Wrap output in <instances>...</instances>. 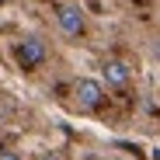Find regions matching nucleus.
<instances>
[{
	"label": "nucleus",
	"instance_id": "nucleus-1",
	"mask_svg": "<svg viewBox=\"0 0 160 160\" xmlns=\"http://www.w3.org/2000/svg\"><path fill=\"white\" fill-rule=\"evenodd\" d=\"M70 98H73V108H77V112L94 115V112L104 108V101H108V87H104L101 80H94V77H77Z\"/></svg>",
	"mask_w": 160,
	"mask_h": 160
},
{
	"label": "nucleus",
	"instance_id": "nucleus-2",
	"mask_svg": "<svg viewBox=\"0 0 160 160\" xmlns=\"http://www.w3.org/2000/svg\"><path fill=\"white\" fill-rule=\"evenodd\" d=\"M56 28L66 38H84L87 35V11L77 4V0H63L56 7Z\"/></svg>",
	"mask_w": 160,
	"mask_h": 160
},
{
	"label": "nucleus",
	"instance_id": "nucleus-3",
	"mask_svg": "<svg viewBox=\"0 0 160 160\" xmlns=\"http://www.w3.org/2000/svg\"><path fill=\"white\" fill-rule=\"evenodd\" d=\"M14 56L24 70H38L42 63H49V42L42 35H21L14 45Z\"/></svg>",
	"mask_w": 160,
	"mask_h": 160
},
{
	"label": "nucleus",
	"instance_id": "nucleus-4",
	"mask_svg": "<svg viewBox=\"0 0 160 160\" xmlns=\"http://www.w3.org/2000/svg\"><path fill=\"white\" fill-rule=\"evenodd\" d=\"M101 84L108 91H125L132 84V66L122 59V56H108L101 63Z\"/></svg>",
	"mask_w": 160,
	"mask_h": 160
},
{
	"label": "nucleus",
	"instance_id": "nucleus-5",
	"mask_svg": "<svg viewBox=\"0 0 160 160\" xmlns=\"http://www.w3.org/2000/svg\"><path fill=\"white\" fill-rule=\"evenodd\" d=\"M0 160H24L18 150H0Z\"/></svg>",
	"mask_w": 160,
	"mask_h": 160
},
{
	"label": "nucleus",
	"instance_id": "nucleus-6",
	"mask_svg": "<svg viewBox=\"0 0 160 160\" xmlns=\"http://www.w3.org/2000/svg\"><path fill=\"white\" fill-rule=\"evenodd\" d=\"M153 59H157V63H160V35H157V38H153Z\"/></svg>",
	"mask_w": 160,
	"mask_h": 160
},
{
	"label": "nucleus",
	"instance_id": "nucleus-7",
	"mask_svg": "<svg viewBox=\"0 0 160 160\" xmlns=\"http://www.w3.org/2000/svg\"><path fill=\"white\" fill-rule=\"evenodd\" d=\"M45 160H63V157H59V153H49V157H45Z\"/></svg>",
	"mask_w": 160,
	"mask_h": 160
}]
</instances>
